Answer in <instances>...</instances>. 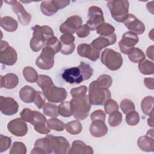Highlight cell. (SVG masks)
<instances>
[{
	"mask_svg": "<svg viewBox=\"0 0 154 154\" xmlns=\"http://www.w3.org/2000/svg\"><path fill=\"white\" fill-rule=\"evenodd\" d=\"M6 2L11 5L12 10L16 14L18 21L21 25L26 26L30 23L31 20V14L25 10L23 5L19 1H11Z\"/></svg>",
	"mask_w": 154,
	"mask_h": 154,
	"instance_id": "cell-13",
	"label": "cell"
},
{
	"mask_svg": "<svg viewBox=\"0 0 154 154\" xmlns=\"http://www.w3.org/2000/svg\"><path fill=\"white\" fill-rule=\"evenodd\" d=\"M153 83H154V79L153 78H145L144 79V84L145 86L150 90L154 89Z\"/></svg>",
	"mask_w": 154,
	"mask_h": 154,
	"instance_id": "cell-56",
	"label": "cell"
},
{
	"mask_svg": "<svg viewBox=\"0 0 154 154\" xmlns=\"http://www.w3.org/2000/svg\"><path fill=\"white\" fill-rule=\"evenodd\" d=\"M46 99L50 102L59 103L64 101L67 97V91L63 87H56L54 84L42 90Z\"/></svg>",
	"mask_w": 154,
	"mask_h": 154,
	"instance_id": "cell-6",
	"label": "cell"
},
{
	"mask_svg": "<svg viewBox=\"0 0 154 154\" xmlns=\"http://www.w3.org/2000/svg\"><path fill=\"white\" fill-rule=\"evenodd\" d=\"M100 61L103 64L112 71L117 70L123 64V58L120 53L109 48L104 49L102 52Z\"/></svg>",
	"mask_w": 154,
	"mask_h": 154,
	"instance_id": "cell-4",
	"label": "cell"
},
{
	"mask_svg": "<svg viewBox=\"0 0 154 154\" xmlns=\"http://www.w3.org/2000/svg\"><path fill=\"white\" fill-rule=\"evenodd\" d=\"M87 91V87L85 85H81L78 87L71 89L70 94L73 98H78L85 96Z\"/></svg>",
	"mask_w": 154,
	"mask_h": 154,
	"instance_id": "cell-47",
	"label": "cell"
},
{
	"mask_svg": "<svg viewBox=\"0 0 154 154\" xmlns=\"http://www.w3.org/2000/svg\"><path fill=\"white\" fill-rule=\"evenodd\" d=\"M126 122L130 126H133L137 125L140 122V116L138 113L135 111L129 112L126 116Z\"/></svg>",
	"mask_w": 154,
	"mask_h": 154,
	"instance_id": "cell-46",
	"label": "cell"
},
{
	"mask_svg": "<svg viewBox=\"0 0 154 154\" xmlns=\"http://www.w3.org/2000/svg\"><path fill=\"white\" fill-rule=\"evenodd\" d=\"M117 40V36L115 33L108 36L100 35L94 39L90 44L96 50L100 51L102 49L114 45Z\"/></svg>",
	"mask_w": 154,
	"mask_h": 154,
	"instance_id": "cell-20",
	"label": "cell"
},
{
	"mask_svg": "<svg viewBox=\"0 0 154 154\" xmlns=\"http://www.w3.org/2000/svg\"><path fill=\"white\" fill-rule=\"evenodd\" d=\"M54 51L48 47H44L40 55L35 60L36 66L43 70H49L54 64Z\"/></svg>",
	"mask_w": 154,
	"mask_h": 154,
	"instance_id": "cell-8",
	"label": "cell"
},
{
	"mask_svg": "<svg viewBox=\"0 0 154 154\" xmlns=\"http://www.w3.org/2000/svg\"><path fill=\"white\" fill-rule=\"evenodd\" d=\"M70 103L72 114L75 119L82 120L88 116L91 104L88 96L73 98L70 100Z\"/></svg>",
	"mask_w": 154,
	"mask_h": 154,
	"instance_id": "cell-1",
	"label": "cell"
},
{
	"mask_svg": "<svg viewBox=\"0 0 154 154\" xmlns=\"http://www.w3.org/2000/svg\"><path fill=\"white\" fill-rule=\"evenodd\" d=\"M107 7L112 18L118 22H123L129 14V3L126 0H111L107 2Z\"/></svg>",
	"mask_w": 154,
	"mask_h": 154,
	"instance_id": "cell-2",
	"label": "cell"
},
{
	"mask_svg": "<svg viewBox=\"0 0 154 154\" xmlns=\"http://www.w3.org/2000/svg\"><path fill=\"white\" fill-rule=\"evenodd\" d=\"M75 49V43H72L70 45H61V52L64 55H70Z\"/></svg>",
	"mask_w": 154,
	"mask_h": 154,
	"instance_id": "cell-55",
	"label": "cell"
},
{
	"mask_svg": "<svg viewBox=\"0 0 154 154\" xmlns=\"http://www.w3.org/2000/svg\"><path fill=\"white\" fill-rule=\"evenodd\" d=\"M120 108L125 114L135 111V107L133 102L129 99H124L120 103Z\"/></svg>",
	"mask_w": 154,
	"mask_h": 154,
	"instance_id": "cell-43",
	"label": "cell"
},
{
	"mask_svg": "<svg viewBox=\"0 0 154 154\" xmlns=\"http://www.w3.org/2000/svg\"><path fill=\"white\" fill-rule=\"evenodd\" d=\"M153 48H154L153 45H152L149 46L146 51L147 56L152 60H153Z\"/></svg>",
	"mask_w": 154,
	"mask_h": 154,
	"instance_id": "cell-57",
	"label": "cell"
},
{
	"mask_svg": "<svg viewBox=\"0 0 154 154\" xmlns=\"http://www.w3.org/2000/svg\"><path fill=\"white\" fill-rule=\"evenodd\" d=\"M105 113L102 109L95 110L90 115V119L92 122L95 120H102L105 122Z\"/></svg>",
	"mask_w": 154,
	"mask_h": 154,
	"instance_id": "cell-51",
	"label": "cell"
},
{
	"mask_svg": "<svg viewBox=\"0 0 154 154\" xmlns=\"http://www.w3.org/2000/svg\"><path fill=\"white\" fill-rule=\"evenodd\" d=\"M69 154H93V148L80 140H75L72 143L69 151Z\"/></svg>",
	"mask_w": 154,
	"mask_h": 154,
	"instance_id": "cell-22",
	"label": "cell"
},
{
	"mask_svg": "<svg viewBox=\"0 0 154 154\" xmlns=\"http://www.w3.org/2000/svg\"><path fill=\"white\" fill-rule=\"evenodd\" d=\"M32 37L40 41L45 42L51 37L54 36L52 29L47 25L40 26L38 25L32 27Z\"/></svg>",
	"mask_w": 154,
	"mask_h": 154,
	"instance_id": "cell-19",
	"label": "cell"
},
{
	"mask_svg": "<svg viewBox=\"0 0 154 154\" xmlns=\"http://www.w3.org/2000/svg\"><path fill=\"white\" fill-rule=\"evenodd\" d=\"M59 114L64 117H70L73 114L69 101L63 102L58 105Z\"/></svg>",
	"mask_w": 154,
	"mask_h": 154,
	"instance_id": "cell-37",
	"label": "cell"
},
{
	"mask_svg": "<svg viewBox=\"0 0 154 154\" xmlns=\"http://www.w3.org/2000/svg\"><path fill=\"white\" fill-rule=\"evenodd\" d=\"M33 102L38 109H41L43 107V106L46 103V97L43 94V92H41L40 91H36L35 96Z\"/></svg>",
	"mask_w": 154,
	"mask_h": 154,
	"instance_id": "cell-48",
	"label": "cell"
},
{
	"mask_svg": "<svg viewBox=\"0 0 154 154\" xmlns=\"http://www.w3.org/2000/svg\"><path fill=\"white\" fill-rule=\"evenodd\" d=\"M11 138L4 136L2 134L0 135V152L2 153L7 149L11 146Z\"/></svg>",
	"mask_w": 154,
	"mask_h": 154,
	"instance_id": "cell-49",
	"label": "cell"
},
{
	"mask_svg": "<svg viewBox=\"0 0 154 154\" xmlns=\"http://www.w3.org/2000/svg\"><path fill=\"white\" fill-rule=\"evenodd\" d=\"M0 25L7 32H14L17 29L18 23L11 16H4L0 19Z\"/></svg>",
	"mask_w": 154,
	"mask_h": 154,
	"instance_id": "cell-28",
	"label": "cell"
},
{
	"mask_svg": "<svg viewBox=\"0 0 154 154\" xmlns=\"http://www.w3.org/2000/svg\"><path fill=\"white\" fill-rule=\"evenodd\" d=\"M18 103L12 97H0V110L5 116H13L18 111Z\"/></svg>",
	"mask_w": 154,
	"mask_h": 154,
	"instance_id": "cell-14",
	"label": "cell"
},
{
	"mask_svg": "<svg viewBox=\"0 0 154 154\" xmlns=\"http://www.w3.org/2000/svg\"><path fill=\"white\" fill-rule=\"evenodd\" d=\"M153 96H148L143 99L141 102V108L143 112L147 116L151 117L153 116Z\"/></svg>",
	"mask_w": 154,
	"mask_h": 154,
	"instance_id": "cell-29",
	"label": "cell"
},
{
	"mask_svg": "<svg viewBox=\"0 0 154 154\" xmlns=\"http://www.w3.org/2000/svg\"><path fill=\"white\" fill-rule=\"evenodd\" d=\"M23 75L26 81L30 83H34L37 81L38 74L37 71L31 66H26L23 69Z\"/></svg>",
	"mask_w": 154,
	"mask_h": 154,
	"instance_id": "cell-33",
	"label": "cell"
},
{
	"mask_svg": "<svg viewBox=\"0 0 154 154\" xmlns=\"http://www.w3.org/2000/svg\"><path fill=\"white\" fill-rule=\"evenodd\" d=\"M123 23L130 32L137 35H141L145 31L144 24L132 14H129Z\"/></svg>",
	"mask_w": 154,
	"mask_h": 154,
	"instance_id": "cell-16",
	"label": "cell"
},
{
	"mask_svg": "<svg viewBox=\"0 0 154 154\" xmlns=\"http://www.w3.org/2000/svg\"><path fill=\"white\" fill-rule=\"evenodd\" d=\"M97 33L103 36H108L114 33V27L108 23H103L97 28Z\"/></svg>",
	"mask_w": 154,
	"mask_h": 154,
	"instance_id": "cell-35",
	"label": "cell"
},
{
	"mask_svg": "<svg viewBox=\"0 0 154 154\" xmlns=\"http://www.w3.org/2000/svg\"><path fill=\"white\" fill-rule=\"evenodd\" d=\"M147 123L149 126L151 127H153V116H151L149 119L147 120Z\"/></svg>",
	"mask_w": 154,
	"mask_h": 154,
	"instance_id": "cell-58",
	"label": "cell"
},
{
	"mask_svg": "<svg viewBox=\"0 0 154 154\" xmlns=\"http://www.w3.org/2000/svg\"><path fill=\"white\" fill-rule=\"evenodd\" d=\"M138 67L140 72L143 75H153L154 73V65L153 61H150L146 58L138 63Z\"/></svg>",
	"mask_w": 154,
	"mask_h": 154,
	"instance_id": "cell-31",
	"label": "cell"
},
{
	"mask_svg": "<svg viewBox=\"0 0 154 154\" xmlns=\"http://www.w3.org/2000/svg\"><path fill=\"white\" fill-rule=\"evenodd\" d=\"M90 132L94 137H102L107 134L108 128L103 121H93L90 126Z\"/></svg>",
	"mask_w": 154,
	"mask_h": 154,
	"instance_id": "cell-23",
	"label": "cell"
},
{
	"mask_svg": "<svg viewBox=\"0 0 154 154\" xmlns=\"http://www.w3.org/2000/svg\"><path fill=\"white\" fill-rule=\"evenodd\" d=\"M77 53L80 57L87 58L92 61H96L100 57V51L94 49L91 44H80L77 48Z\"/></svg>",
	"mask_w": 154,
	"mask_h": 154,
	"instance_id": "cell-18",
	"label": "cell"
},
{
	"mask_svg": "<svg viewBox=\"0 0 154 154\" xmlns=\"http://www.w3.org/2000/svg\"><path fill=\"white\" fill-rule=\"evenodd\" d=\"M34 127L35 131L41 134H48L51 131L50 128L47 125V123H41Z\"/></svg>",
	"mask_w": 154,
	"mask_h": 154,
	"instance_id": "cell-54",
	"label": "cell"
},
{
	"mask_svg": "<svg viewBox=\"0 0 154 154\" xmlns=\"http://www.w3.org/2000/svg\"><path fill=\"white\" fill-rule=\"evenodd\" d=\"M45 46L51 49L55 54H56L61 51V44L55 36H52L46 42Z\"/></svg>",
	"mask_w": 154,
	"mask_h": 154,
	"instance_id": "cell-38",
	"label": "cell"
},
{
	"mask_svg": "<svg viewBox=\"0 0 154 154\" xmlns=\"http://www.w3.org/2000/svg\"><path fill=\"white\" fill-rule=\"evenodd\" d=\"M82 24L81 17L78 15L69 17L60 26V31L63 34H74Z\"/></svg>",
	"mask_w": 154,
	"mask_h": 154,
	"instance_id": "cell-11",
	"label": "cell"
},
{
	"mask_svg": "<svg viewBox=\"0 0 154 154\" xmlns=\"http://www.w3.org/2000/svg\"><path fill=\"white\" fill-rule=\"evenodd\" d=\"M45 45V42L40 41L33 37L31 38L29 42V46L31 50L35 52H38L42 49H43L44 48Z\"/></svg>",
	"mask_w": 154,
	"mask_h": 154,
	"instance_id": "cell-50",
	"label": "cell"
},
{
	"mask_svg": "<svg viewBox=\"0 0 154 154\" xmlns=\"http://www.w3.org/2000/svg\"><path fill=\"white\" fill-rule=\"evenodd\" d=\"M139 38L137 34L128 31L125 32L122 37V40L119 42V46L122 53L128 54V51L134 48L138 42Z\"/></svg>",
	"mask_w": 154,
	"mask_h": 154,
	"instance_id": "cell-12",
	"label": "cell"
},
{
	"mask_svg": "<svg viewBox=\"0 0 154 154\" xmlns=\"http://www.w3.org/2000/svg\"><path fill=\"white\" fill-rule=\"evenodd\" d=\"M19 83L18 76L13 73H10L1 76L0 78V86L1 88H5L7 89H13L15 88Z\"/></svg>",
	"mask_w": 154,
	"mask_h": 154,
	"instance_id": "cell-24",
	"label": "cell"
},
{
	"mask_svg": "<svg viewBox=\"0 0 154 154\" xmlns=\"http://www.w3.org/2000/svg\"><path fill=\"white\" fill-rule=\"evenodd\" d=\"M75 32L78 37L85 38L89 35V34L90 32V29L88 28V26L87 25V24H84V25L81 26Z\"/></svg>",
	"mask_w": 154,
	"mask_h": 154,
	"instance_id": "cell-52",
	"label": "cell"
},
{
	"mask_svg": "<svg viewBox=\"0 0 154 154\" xmlns=\"http://www.w3.org/2000/svg\"><path fill=\"white\" fill-rule=\"evenodd\" d=\"M66 131L72 135H77L81 132L82 126L81 122L77 120H72L66 124Z\"/></svg>",
	"mask_w": 154,
	"mask_h": 154,
	"instance_id": "cell-32",
	"label": "cell"
},
{
	"mask_svg": "<svg viewBox=\"0 0 154 154\" xmlns=\"http://www.w3.org/2000/svg\"><path fill=\"white\" fill-rule=\"evenodd\" d=\"M146 135H148L150 137H152L153 138V129H151L150 130H149L147 132V134Z\"/></svg>",
	"mask_w": 154,
	"mask_h": 154,
	"instance_id": "cell-59",
	"label": "cell"
},
{
	"mask_svg": "<svg viewBox=\"0 0 154 154\" xmlns=\"http://www.w3.org/2000/svg\"><path fill=\"white\" fill-rule=\"evenodd\" d=\"M47 135L50 140L52 153L55 154L69 153L70 144L66 138L61 136H53L52 135Z\"/></svg>",
	"mask_w": 154,
	"mask_h": 154,
	"instance_id": "cell-9",
	"label": "cell"
},
{
	"mask_svg": "<svg viewBox=\"0 0 154 154\" xmlns=\"http://www.w3.org/2000/svg\"><path fill=\"white\" fill-rule=\"evenodd\" d=\"M97 84L102 88L108 89L112 83V77L106 74H103L99 76L97 79L96 80Z\"/></svg>",
	"mask_w": 154,
	"mask_h": 154,
	"instance_id": "cell-39",
	"label": "cell"
},
{
	"mask_svg": "<svg viewBox=\"0 0 154 154\" xmlns=\"http://www.w3.org/2000/svg\"><path fill=\"white\" fill-rule=\"evenodd\" d=\"M137 145L140 149L144 152H154V140L153 138L148 135L142 136L138 138Z\"/></svg>",
	"mask_w": 154,
	"mask_h": 154,
	"instance_id": "cell-26",
	"label": "cell"
},
{
	"mask_svg": "<svg viewBox=\"0 0 154 154\" xmlns=\"http://www.w3.org/2000/svg\"><path fill=\"white\" fill-rule=\"evenodd\" d=\"M88 19L86 23L90 31L96 30L97 27L104 23V17L102 10L97 6H91L88 8Z\"/></svg>",
	"mask_w": 154,
	"mask_h": 154,
	"instance_id": "cell-7",
	"label": "cell"
},
{
	"mask_svg": "<svg viewBox=\"0 0 154 154\" xmlns=\"http://www.w3.org/2000/svg\"><path fill=\"white\" fill-rule=\"evenodd\" d=\"M31 154H46L52 153L50 145V140L48 135L44 138L37 139L35 143Z\"/></svg>",
	"mask_w": 154,
	"mask_h": 154,
	"instance_id": "cell-21",
	"label": "cell"
},
{
	"mask_svg": "<svg viewBox=\"0 0 154 154\" xmlns=\"http://www.w3.org/2000/svg\"><path fill=\"white\" fill-rule=\"evenodd\" d=\"M8 131L16 137L25 136L28 132V126L25 120L22 118H16L8 123Z\"/></svg>",
	"mask_w": 154,
	"mask_h": 154,
	"instance_id": "cell-15",
	"label": "cell"
},
{
	"mask_svg": "<svg viewBox=\"0 0 154 154\" xmlns=\"http://www.w3.org/2000/svg\"><path fill=\"white\" fill-rule=\"evenodd\" d=\"M20 115L23 120L30 123L34 126L41 123H47V119L42 113L29 108L23 109Z\"/></svg>",
	"mask_w": 154,
	"mask_h": 154,
	"instance_id": "cell-10",
	"label": "cell"
},
{
	"mask_svg": "<svg viewBox=\"0 0 154 154\" xmlns=\"http://www.w3.org/2000/svg\"><path fill=\"white\" fill-rule=\"evenodd\" d=\"M36 82L42 90L50 85L54 84L51 77L46 75H39Z\"/></svg>",
	"mask_w": 154,
	"mask_h": 154,
	"instance_id": "cell-42",
	"label": "cell"
},
{
	"mask_svg": "<svg viewBox=\"0 0 154 154\" xmlns=\"http://www.w3.org/2000/svg\"><path fill=\"white\" fill-rule=\"evenodd\" d=\"M48 126L56 131H62L66 127V124L58 119L52 118L47 120Z\"/></svg>",
	"mask_w": 154,
	"mask_h": 154,
	"instance_id": "cell-36",
	"label": "cell"
},
{
	"mask_svg": "<svg viewBox=\"0 0 154 154\" xmlns=\"http://www.w3.org/2000/svg\"><path fill=\"white\" fill-rule=\"evenodd\" d=\"M122 122V114L119 111H116L109 114L108 122L111 127H116L120 125Z\"/></svg>",
	"mask_w": 154,
	"mask_h": 154,
	"instance_id": "cell-40",
	"label": "cell"
},
{
	"mask_svg": "<svg viewBox=\"0 0 154 154\" xmlns=\"http://www.w3.org/2000/svg\"><path fill=\"white\" fill-rule=\"evenodd\" d=\"M88 96L91 105H103L107 100L111 99V94L108 89L100 87L96 81H93L89 85Z\"/></svg>",
	"mask_w": 154,
	"mask_h": 154,
	"instance_id": "cell-3",
	"label": "cell"
},
{
	"mask_svg": "<svg viewBox=\"0 0 154 154\" xmlns=\"http://www.w3.org/2000/svg\"><path fill=\"white\" fill-rule=\"evenodd\" d=\"M17 60L16 50L10 46L7 42L1 40L0 44V62L7 66L14 65Z\"/></svg>",
	"mask_w": 154,
	"mask_h": 154,
	"instance_id": "cell-5",
	"label": "cell"
},
{
	"mask_svg": "<svg viewBox=\"0 0 154 154\" xmlns=\"http://www.w3.org/2000/svg\"><path fill=\"white\" fill-rule=\"evenodd\" d=\"M78 67L80 68L82 73L84 81L89 79L91 77L93 73V69L91 67V66L89 64L82 61L81 62Z\"/></svg>",
	"mask_w": 154,
	"mask_h": 154,
	"instance_id": "cell-44",
	"label": "cell"
},
{
	"mask_svg": "<svg viewBox=\"0 0 154 154\" xmlns=\"http://www.w3.org/2000/svg\"><path fill=\"white\" fill-rule=\"evenodd\" d=\"M104 109L107 114H111L114 111L119 110V105L114 99H109L104 103Z\"/></svg>",
	"mask_w": 154,
	"mask_h": 154,
	"instance_id": "cell-45",
	"label": "cell"
},
{
	"mask_svg": "<svg viewBox=\"0 0 154 154\" xmlns=\"http://www.w3.org/2000/svg\"><path fill=\"white\" fill-rule=\"evenodd\" d=\"M60 39L61 45H70L74 43L75 37L73 34H63L60 36Z\"/></svg>",
	"mask_w": 154,
	"mask_h": 154,
	"instance_id": "cell-53",
	"label": "cell"
},
{
	"mask_svg": "<svg viewBox=\"0 0 154 154\" xmlns=\"http://www.w3.org/2000/svg\"><path fill=\"white\" fill-rule=\"evenodd\" d=\"M40 10L42 13L47 16H51L55 14L59 8L55 2V0L43 1L40 4Z\"/></svg>",
	"mask_w": 154,
	"mask_h": 154,
	"instance_id": "cell-27",
	"label": "cell"
},
{
	"mask_svg": "<svg viewBox=\"0 0 154 154\" xmlns=\"http://www.w3.org/2000/svg\"><path fill=\"white\" fill-rule=\"evenodd\" d=\"M9 153L10 154H26V147L24 143L20 141H15L12 144Z\"/></svg>",
	"mask_w": 154,
	"mask_h": 154,
	"instance_id": "cell-41",
	"label": "cell"
},
{
	"mask_svg": "<svg viewBox=\"0 0 154 154\" xmlns=\"http://www.w3.org/2000/svg\"><path fill=\"white\" fill-rule=\"evenodd\" d=\"M62 78L70 84H79L84 81L82 73L79 67H73L66 69L62 74Z\"/></svg>",
	"mask_w": 154,
	"mask_h": 154,
	"instance_id": "cell-17",
	"label": "cell"
},
{
	"mask_svg": "<svg viewBox=\"0 0 154 154\" xmlns=\"http://www.w3.org/2000/svg\"><path fill=\"white\" fill-rule=\"evenodd\" d=\"M128 57L129 60L135 63H138L141 62L142 60L145 59V54L143 51L138 48H132L131 49L128 54Z\"/></svg>",
	"mask_w": 154,
	"mask_h": 154,
	"instance_id": "cell-30",
	"label": "cell"
},
{
	"mask_svg": "<svg viewBox=\"0 0 154 154\" xmlns=\"http://www.w3.org/2000/svg\"><path fill=\"white\" fill-rule=\"evenodd\" d=\"M43 111L46 116L52 118H55L59 115L58 106L57 105L50 102L45 104L43 107Z\"/></svg>",
	"mask_w": 154,
	"mask_h": 154,
	"instance_id": "cell-34",
	"label": "cell"
},
{
	"mask_svg": "<svg viewBox=\"0 0 154 154\" xmlns=\"http://www.w3.org/2000/svg\"><path fill=\"white\" fill-rule=\"evenodd\" d=\"M36 91L29 85L23 87L19 91L20 99L25 103H30L34 102Z\"/></svg>",
	"mask_w": 154,
	"mask_h": 154,
	"instance_id": "cell-25",
	"label": "cell"
}]
</instances>
